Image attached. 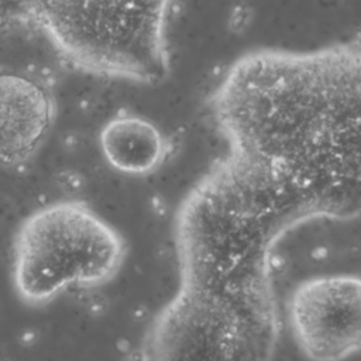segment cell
Listing matches in <instances>:
<instances>
[{
  "mask_svg": "<svg viewBox=\"0 0 361 361\" xmlns=\"http://www.w3.org/2000/svg\"><path fill=\"white\" fill-rule=\"evenodd\" d=\"M99 147L106 164L127 176H149L173 155V140L149 118L137 113H118L104 123Z\"/></svg>",
  "mask_w": 361,
  "mask_h": 361,
  "instance_id": "5b68a950",
  "label": "cell"
},
{
  "mask_svg": "<svg viewBox=\"0 0 361 361\" xmlns=\"http://www.w3.org/2000/svg\"><path fill=\"white\" fill-rule=\"evenodd\" d=\"M298 351L307 361H345L361 353V274L331 272L299 281L285 303Z\"/></svg>",
  "mask_w": 361,
  "mask_h": 361,
  "instance_id": "3957f363",
  "label": "cell"
},
{
  "mask_svg": "<svg viewBox=\"0 0 361 361\" xmlns=\"http://www.w3.org/2000/svg\"><path fill=\"white\" fill-rule=\"evenodd\" d=\"M128 243L87 202L61 199L34 209L11 243L13 289L28 307H42L69 288L110 283L123 269Z\"/></svg>",
  "mask_w": 361,
  "mask_h": 361,
  "instance_id": "7a4b0ae2",
  "label": "cell"
},
{
  "mask_svg": "<svg viewBox=\"0 0 361 361\" xmlns=\"http://www.w3.org/2000/svg\"><path fill=\"white\" fill-rule=\"evenodd\" d=\"M175 0H0V34L44 45L97 79L157 86L172 71Z\"/></svg>",
  "mask_w": 361,
  "mask_h": 361,
  "instance_id": "6da1fadb",
  "label": "cell"
},
{
  "mask_svg": "<svg viewBox=\"0 0 361 361\" xmlns=\"http://www.w3.org/2000/svg\"><path fill=\"white\" fill-rule=\"evenodd\" d=\"M56 117V96L45 79L18 68H0V166L20 169L31 164Z\"/></svg>",
  "mask_w": 361,
  "mask_h": 361,
  "instance_id": "277c9868",
  "label": "cell"
}]
</instances>
